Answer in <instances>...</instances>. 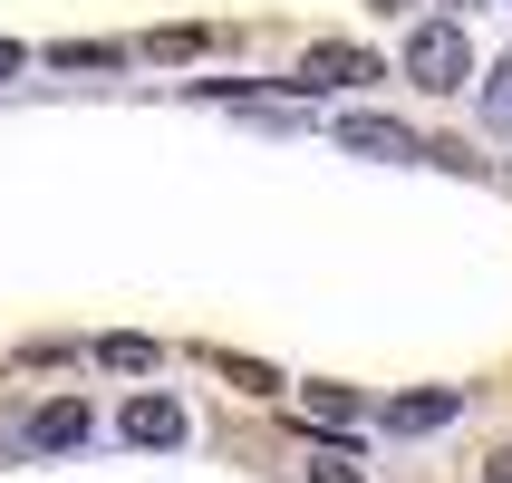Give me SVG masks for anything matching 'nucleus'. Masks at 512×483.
<instances>
[{"label":"nucleus","mask_w":512,"mask_h":483,"mask_svg":"<svg viewBox=\"0 0 512 483\" xmlns=\"http://www.w3.org/2000/svg\"><path fill=\"white\" fill-rule=\"evenodd\" d=\"M310 416L319 426H358V397H348V387H310Z\"/></svg>","instance_id":"obj_8"},{"label":"nucleus","mask_w":512,"mask_h":483,"mask_svg":"<svg viewBox=\"0 0 512 483\" xmlns=\"http://www.w3.org/2000/svg\"><path fill=\"white\" fill-rule=\"evenodd\" d=\"M10 68H20V39H0V78H10Z\"/></svg>","instance_id":"obj_12"},{"label":"nucleus","mask_w":512,"mask_h":483,"mask_svg":"<svg viewBox=\"0 0 512 483\" xmlns=\"http://www.w3.org/2000/svg\"><path fill=\"white\" fill-rule=\"evenodd\" d=\"M310 483H368V474H358V464H348V455H339V445H329V455H319V464H310Z\"/></svg>","instance_id":"obj_10"},{"label":"nucleus","mask_w":512,"mask_h":483,"mask_svg":"<svg viewBox=\"0 0 512 483\" xmlns=\"http://www.w3.org/2000/svg\"><path fill=\"white\" fill-rule=\"evenodd\" d=\"M377 10H406V0H377Z\"/></svg>","instance_id":"obj_13"},{"label":"nucleus","mask_w":512,"mask_h":483,"mask_svg":"<svg viewBox=\"0 0 512 483\" xmlns=\"http://www.w3.org/2000/svg\"><path fill=\"white\" fill-rule=\"evenodd\" d=\"M368 78H387V58H377V49H358V39H310V49H300V68H290L281 87L329 97V87H368Z\"/></svg>","instance_id":"obj_2"},{"label":"nucleus","mask_w":512,"mask_h":483,"mask_svg":"<svg viewBox=\"0 0 512 483\" xmlns=\"http://www.w3.org/2000/svg\"><path fill=\"white\" fill-rule=\"evenodd\" d=\"M377 416H387V435H435L464 416V387H416V397H387Z\"/></svg>","instance_id":"obj_4"},{"label":"nucleus","mask_w":512,"mask_h":483,"mask_svg":"<svg viewBox=\"0 0 512 483\" xmlns=\"http://www.w3.org/2000/svg\"><path fill=\"white\" fill-rule=\"evenodd\" d=\"M484 126H503V136H512V49L484 68Z\"/></svg>","instance_id":"obj_7"},{"label":"nucleus","mask_w":512,"mask_h":483,"mask_svg":"<svg viewBox=\"0 0 512 483\" xmlns=\"http://www.w3.org/2000/svg\"><path fill=\"white\" fill-rule=\"evenodd\" d=\"M126 445H184V406L174 397H136L126 406Z\"/></svg>","instance_id":"obj_6"},{"label":"nucleus","mask_w":512,"mask_h":483,"mask_svg":"<svg viewBox=\"0 0 512 483\" xmlns=\"http://www.w3.org/2000/svg\"><path fill=\"white\" fill-rule=\"evenodd\" d=\"M339 145H358V155H377V165H426L435 145H416L397 126V116H339Z\"/></svg>","instance_id":"obj_3"},{"label":"nucleus","mask_w":512,"mask_h":483,"mask_svg":"<svg viewBox=\"0 0 512 483\" xmlns=\"http://www.w3.org/2000/svg\"><path fill=\"white\" fill-rule=\"evenodd\" d=\"M406 87H426V97H455L464 78H474V39H464V20H416L406 29Z\"/></svg>","instance_id":"obj_1"},{"label":"nucleus","mask_w":512,"mask_h":483,"mask_svg":"<svg viewBox=\"0 0 512 483\" xmlns=\"http://www.w3.org/2000/svg\"><path fill=\"white\" fill-rule=\"evenodd\" d=\"M484 483H512V445H503V455H484Z\"/></svg>","instance_id":"obj_11"},{"label":"nucleus","mask_w":512,"mask_h":483,"mask_svg":"<svg viewBox=\"0 0 512 483\" xmlns=\"http://www.w3.org/2000/svg\"><path fill=\"white\" fill-rule=\"evenodd\" d=\"M97 358H107V368H126V377H136V368H155V348H145V339H107Z\"/></svg>","instance_id":"obj_9"},{"label":"nucleus","mask_w":512,"mask_h":483,"mask_svg":"<svg viewBox=\"0 0 512 483\" xmlns=\"http://www.w3.org/2000/svg\"><path fill=\"white\" fill-rule=\"evenodd\" d=\"M455 10H474V0H455Z\"/></svg>","instance_id":"obj_14"},{"label":"nucleus","mask_w":512,"mask_h":483,"mask_svg":"<svg viewBox=\"0 0 512 483\" xmlns=\"http://www.w3.org/2000/svg\"><path fill=\"white\" fill-rule=\"evenodd\" d=\"M87 435H97V416H87V397H49L39 416H29V445H39V455H78Z\"/></svg>","instance_id":"obj_5"}]
</instances>
